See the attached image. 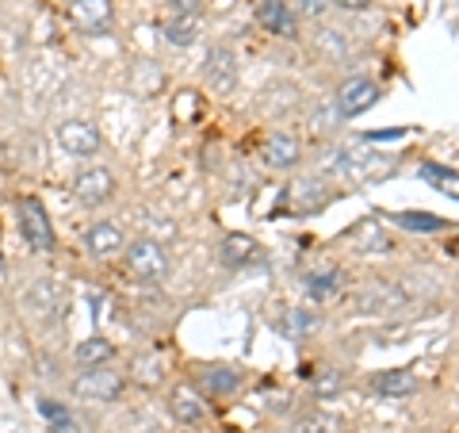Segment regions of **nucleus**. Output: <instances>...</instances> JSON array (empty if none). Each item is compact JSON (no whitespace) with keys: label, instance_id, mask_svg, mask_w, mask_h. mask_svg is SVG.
I'll return each mask as SVG.
<instances>
[{"label":"nucleus","instance_id":"13","mask_svg":"<svg viewBox=\"0 0 459 433\" xmlns=\"http://www.w3.org/2000/svg\"><path fill=\"white\" fill-rule=\"evenodd\" d=\"M349 307L360 311V314H383V311H394V307H406V296L398 292V287H364V292L349 296Z\"/></svg>","mask_w":459,"mask_h":433},{"label":"nucleus","instance_id":"20","mask_svg":"<svg viewBox=\"0 0 459 433\" xmlns=\"http://www.w3.org/2000/svg\"><path fill=\"white\" fill-rule=\"evenodd\" d=\"M111 357H115V345L108 338H84V341H77V349H74V360H77L81 368L108 365Z\"/></svg>","mask_w":459,"mask_h":433},{"label":"nucleus","instance_id":"2","mask_svg":"<svg viewBox=\"0 0 459 433\" xmlns=\"http://www.w3.org/2000/svg\"><path fill=\"white\" fill-rule=\"evenodd\" d=\"M16 215H20V234L27 242V250L54 253V226H50L47 208H42L35 196H23V199H16Z\"/></svg>","mask_w":459,"mask_h":433},{"label":"nucleus","instance_id":"5","mask_svg":"<svg viewBox=\"0 0 459 433\" xmlns=\"http://www.w3.org/2000/svg\"><path fill=\"white\" fill-rule=\"evenodd\" d=\"M57 146L74 157H92L104 146V135L89 119H65V123H57Z\"/></svg>","mask_w":459,"mask_h":433},{"label":"nucleus","instance_id":"6","mask_svg":"<svg viewBox=\"0 0 459 433\" xmlns=\"http://www.w3.org/2000/svg\"><path fill=\"white\" fill-rule=\"evenodd\" d=\"M69 20L84 35H108L115 23V0H69Z\"/></svg>","mask_w":459,"mask_h":433},{"label":"nucleus","instance_id":"21","mask_svg":"<svg viewBox=\"0 0 459 433\" xmlns=\"http://www.w3.org/2000/svg\"><path fill=\"white\" fill-rule=\"evenodd\" d=\"M391 223L413 230V234H437V230H448V219L429 215V211H398V215H391Z\"/></svg>","mask_w":459,"mask_h":433},{"label":"nucleus","instance_id":"23","mask_svg":"<svg viewBox=\"0 0 459 433\" xmlns=\"http://www.w3.org/2000/svg\"><path fill=\"white\" fill-rule=\"evenodd\" d=\"M341 269H325V272H314V277H307V292L310 299H329V292L333 287H341Z\"/></svg>","mask_w":459,"mask_h":433},{"label":"nucleus","instance_id":"1","mask_svg":"<svg viewBox=\"0 0 459 433\" xmlns=\"http://www.w3.org/2000/svg\"><path fill=\"white\" fill-rule=\"evenodd\" d=\"M123 257H126V269L131 277L142 280V284H165L169 272H172V261L165 253V245L157 238H134L123 245Z\"/></svg>","mask_w":459,"mask_h":433},{"label":"nucleus","instance_id":"19","mask_svg":"<svg viewBox=\"0 0 459 433\" xmlns=\"http://www.w3.org/2000/svg\"><path fill=\"white\" fill-rule=\"evenodd\" d=\"M219 257H222V265H226V269H246L253 257H256V245H253L249 234H226Z\"/></svg>","mask_w":459,"mask_h":433},{"label":"nucleus","instance_id":"17","mask_svg":"<svg viewBox=\"0 0 459 433\" xmlns=\"http://www.w3.org/2000/svg\"><path fill=\"white\" fill-rule=\"evenodd\" d=\"M287 204H291V211L299 215H310V211H318L322 204H329V192L322 189L318 181H299L287 189Z\"/></svg>","mask_w":459,"mask_h":433},{"label":"nucleus","instance_id":"29","mask_svg":"<svg viewBox=\"0 0 459 433\" xmlns=\"http://www.w3.org/2000/svg\"><path fill=\"white\" fill-rule=\"evenodd\" d=\"M329 4H337L341 12H364L371 0H329Z\"/></svg>","mask_w":459,"mask_h":433},{"label":"nucleus","instance_id":"15","mask_svg":"<svg viewBox=\"0 0 459 433\" xmlns=\"http://www.w3.org/2000/svg\"><path fill=\"white\" fill-rule=\"evenodd\" d=\"M241 387V372L234 365H207L199 372V392L214 399H230Z\"/></svg>","mask_w":459,"mask_h":433},{"label":"nucleus","instance_id":"12","mask_svg":"<svg viewBox=\"0 0 459 433\" xmlns=\"http://www.w3.org/2000/svg\"><path fill=\"white\" fill-rule=\"evenodd\" d=\"M386 165L391 162H383L371 150H333V157H329V169L341 172V177H371V172H379Z\"/></svg>","mask_w":459,"mask_h":433},{"label":"nucleus","instance_id":"3","mask_svg":"<svg viewBox=\"0 0 459 433\" xmlns=\"http://www.w3.org/2000/svg\"><path fill=\"white\" fill-rule=\"evenodd\" d=\"M379 96H383V89H379V81H371V77H344L341 84H337V93H333V104H337V115L341 119H356V115H364V111H371L379 104Z\"/></svg>","mask_w":459,"mask_h":433},{"label":"nucleus","instance_id":"27","mask_svg":"<svg viewBox=\"0 0 459 433\" xmlns=\"http://www.w3.org/2000/svg\"><path fill=\"white\" fill-rule=\"evenodd\" d=\"M325 4H329V0H291L295 16H303V20H318L325 12Z\"/></svg>","mask_w":459,"mask_h":433},{"label":"nucleus","instance_id":"22","mask_svg":"<svg viewBox=\"0 0 459 433\" xmlns=\"http://www.w3.org/2000/svg\"><path fill=\"white\" fill-rule=\"evenodd\" d=\"M39 414L47 418L54 433H77V418L69 414V407H62V402H54V399H42V402H39Z\"/></svg>","mask_w":459,"mask_h":433},{"label":"nucleus","instance_id":"26","mask_svg":"<svg viewBox=\"0 0 459 433\" xmlns=\"http://www.w3.org/2000/svg\"><path fill=\"white\" fill-rule=\"evenodd\" d=\"M276 330L283 338H299L303 330H314V319H310V314H303V311H291V314H283V319L276 323Z\"/></svg>","mask_w":459,"mask_h":433},{"label":"nucleus","instance_id":"8","mask_svg":"<svg viewBox=\"0 0 459 433\" xmlns=\"http://www.w3.org/2000/svg\"><path fill=\"white\" fill-rule=\"evenodd\" d=\"M169 411H172V418H177V422L199 426V422L207 418V399H204V392H199V387L177 384V387L169 392Z\"/></svg>","mask_w":459,"mask_h":433},{"label":"nucleus","instance_id":"10","mask_svg":"<svg viewBox=\"0 0 459 433\" xmlns=\"http://www.w3.org/2000/svg\"><path fill=\"white\" fill-rule=\"evenodd\" d=\"M123 245H126V238H123V230L115 226V223H92L89 230H84V250H89L96 261H115V257L123 253Z\"/></svg>","mask_w":459,"mask_h":433},{"label":"nucleus","instance_id":"4","mask_svg":"<svg viewBox=\"0 0 459 433\" xmlns=\"http://www.w3.org/2000/svg\"><path fill=\"white\" fill-rule=\"evenodd\" d=\"M123 392H126V380L108 365L84 368L81 376L74 380V395L84 399V402H119Z\"/></svg>","mask_w":459,"mask_h":433},{"label":"nucleus","instance_id":"9","mask_svg":"<svg viewBox=\"0 0 459 433\" xmlns=\"http://www.w3.org/2000/svg\"><path fill=\"white\" fill-rule=\"evenodd\" d=\"M256 20H261L264 31L280 35V39L299 35V16H295L291 0H261V4H256Z\"/></svg>","mask_w":459,"mask_h":433},{"label":"nucleus","instance_id":"28","mask_svg":"<svg viewBox=\"0 0 459 433\" xmlns=\"http://www.w3.org/2000/svg\"><path fill=\"white\" fill-rule=\"evenodd\" d=\"M165 4L177 12V16H188V12H199V0H165Z\"/></svg>","mask_w":459,"mask_h":433},{"label":"nucleus","instance_id":"24","mask_svg":"<svg viewBox=\"0 0 459 433\" xmlns=\"http://www.w3.org/2000/svg\"><path fill=\"white\" fill-rule=\"evenodd\" d=\"M341 384H344V376H341V368H333V365H322L318 372H314V392H318L322 399L337 395Z\"/></svg>","mask_w":459,"mask_h":433},{"label":"nucleus","instance_id":"16","mask_svg":"<svg viewBox=\"0 0 459 433\" xmlns=\"http://www.w3.org/2000/svg\"><path fill=\"white\" fill-rule=\"evenodd\" d=\"M207 84L214 93H230L238 84V57L226 47H214L207 54Z\"/></svg>","mask_w":459,"mask_h":433},{"label":"nucleus","instance_id":"7","mask_svg":"<svg viewBox=\"0 0 459 433\" xmlns=\"http://www.w3.org/2000/svg\"><path fill=\"white\" fill-rule=\"evenodd\" d=\"M74 196L81 199V204H89V208L108 204V199L115 196V172H111V169H104V165H92V169L77 172V181H74Z\"/></svg>","mask_w":459,"mask_h":433},{"label":"nucleus","instance_id":"25","mask_svg":"<svg viewBox=\"0 0 459 433\" xmlns=\"http://www.w3.org/2000/svg\"><path fill=\"white\" fill-rule=\"evenodd\" d=\"M421 177L425 181H437V189L440 192H448V196H459V172H452V169H440V165H421Z\"/></svg>","mask_w":459,"mask_h":433},{"label":"nucleus","instance_id":"18","mask_svg":"<svg viewBox=\"0 0 459 433\" xmlns=\"http://www.w3.org/2000/svg\"><path fill=\"white\" fill-rule=\"evenodd\" d=\"M161 35L172 42V47H192L199 39V12H188V16H177V12H172L161 27Z\"/></svg>","mask_w":459,"mask_h":433},{"label":"nucleus","instance_id":"14","mask_svg":"<svg viewBox=\"0 0 459 433\" xmlns=\"http://www.w3.org/2000/svg\"><path fill=\"white\" fill-rule=\"evenodd\" d=\"M371 392H376L379 399H410L413 392H418V376H413L410 368H386V372H376L371 376Z\"/></svg>","mask_w":459,"mask_h":433},{"label":"nucleus","instance_id":"11","mask_svg":"<svg viewBox=\"0 0 459 433\" xmlns=\"http://www.w3.org/2000/svg\"><path fill=\"white\" fill-rule=\"evenodd\" d=\"M261 162L268 169H295L299 162H303V146H299V138L295 135H287V131H276V135H268L264 138V146H261Z\"/></svg>","mask_w":459,"mask_h":433}]
</instances>
